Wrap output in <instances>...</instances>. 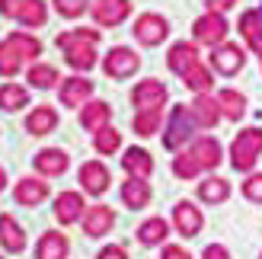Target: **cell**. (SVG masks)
<instances>
[{"mask_svg": "<svg viewBox=\"0 0 262 259\" xmlns=\"http://www.w3.org/2000/svg\"><path fill=\"white\" fill-rule=\"evenodd\" d=\"M221 157H224L221 144H217L211 135H202V138H195L186 150H179V154H176V160H173V173H176L179 179H195L199 173L214 170V166L221 163Z\"/></svg>", "mask_w": 262, "mask_h": 259, "instance_id": "1", "label": "cell"}, {"mask_svg": "<svg viewBox=\"0 0 262 259\" xmlns=\"http://www.w3.org/2000/svg\"><path fill=\"white\" fill-rule=\"evenodd\" d=\"M7 42L19 51V58H23V61H35L38 55H42V42H38L35 35H29V32H13Z\"/></svg>", "mask_w": 262, "mask_h": 259, "instance_id": "32", "label": "cell"}, {"mask_svg": "<svg viewBox=\"0 0 262 259\" xmlns=\"http://www.w3.org/2000/svg\"><path fill=\"white\" fill-rule=\"evenodd\" d=\"M131 102L141 109H160L166 102V87L160 80H141L135 90H131Z\"/></svg>", "mask_w": 262, "mask_h": 259, "instance_id": "11", "label": "cell"}, {"mask_svg": "<svg viewBox=\"0 0 262 259\" xmlns=\"http://www.w3.org/2000/svg\"><path fill=\"white\" fill-rule=\"evenodd\" d=\"M259 154H262V128H243V132L233 138V144H230L233 170L250 173L256 166V160H259Z\"/></svg>", "mask_w": 262, "mask_h": 259, "instance_id": "3", "label": "cell"}, {"mask_svg": "<svg viewBox=\"0 0 262 259\" xmlns=\"http://www.w3.org/2000/svg\"><path fill=\"white\" fill-rule=\"evenodd\" d=\"M19 68H23L19 51L13 48L10 42H0V77H16Z\"/></svg>", "mask_w": 262, "mask_h": 259, "instance_id": "34", "label": "cell"}, {"mask_svg": "<svg viewBox=\"0 0 262 259\" xmlns=\"http://www.w3.org/2000/svg\"><path fill=\"white\" fill-rule=\"evenodd\" d=\"M0 259H4V256H0Z\"/></svg>", "mask_w": 262, "mask_h": 259, "instance_id": "46", "label": "cell"}, {"mask_svg": "<svg viewBox=\"0 0 262 259\" xmlns=\"http://www.w3.org/2000/svg\"><path fill=\"white\" fill-rule=\"evenodd\" d=\"M90 93H93V80H83V77L61 80V106H86Z\"/></svg>", "mask_w": 262, "mask_h": 259, "instance_id": "20", "label": "cell"}, {"mask_svg": "<svg viewBox=\"0 0 262 259\" xmlns=\"http://www.w3.org/2000/svg\"><path fill=\"white\" fill-rule=\"evenodd\" d=\"M182 83L202 96V93H208V90L214 87V77H211V71H208L205 64H195V68H189L186 74H182Z\"/></svg>", "mask_w": 262, "mask_h": 259, "instance_id": "31", "label": "cell"}, {"mask_svg": "<svg viewBox=\"0 0 262 259\" xmlns=\"http://www.w3.org/2000/svg\"><path fill=\"white\" fill-rule=\"evenodd\" d=\"M189 115H192V122L199 125V128H214L224 115H221V106H217V96H195V102L189 106Z\"/></svg>", "mask_w": 262, "mask_h": 259, "instance_id": "12", "label": "cell"}, {"mask_svg": "<svg viewBox=\"0 0 262 259\" xmlns=\"http://www.w3.org/2000/svg\"><path fill=\"white\" fill-rule=\"evenodd\" d=\"M83 214H86V205H83L80 192H61V196L55 199V218L61 224L83 221Z\"/></svg>", "mask_w": 262, "mask_h": 259, "instance_id": "13", "label": "cell"}, {"mask_svg": "<svg viewBox=\"0 0 262 259\" xmlns=\"http://www.w3.org/2000/svg\"><path fill=\"white\" fill-rule=\"evenodd\" d=\"M109 119H112V109H109V102H102V99H93L80 109V125L93 135H99L102 128H109Z\"/></svg>", "mask_w": 262, "mask_h": 259, "instance_id": "17", "label": "cell"}, {"mask_svg": "<svg viewBox=\"0 0 262 259\" xmlns=\"http://www.w3.org/2000/svg\"><path fill=\"white\" fill-rule=\"evenodd\" d=\"M68 166H71V157L61 147H45L35 154V170L42 176H61Z\"/></svg>", "mask_w": 262, "mask_h": 259, "instance_id": "18", "label": "cell"}, {"mask_svg": "<svg viewBox=\"0 0 262 259\" xmlns=\"http://www.w3.org/2000/svg\"><path fill=\"white\" fill-rule=\"evenodd\" d=\"M45 4L42 0H29V4L23 7V13H19V23L23 26H29V29H35V26H45Z\"/></svg>", "mask_w": 262, "mask_h": 259, "instance_id": "36", "label": "cell"}, {"mask_svg": "<svg viewBox=\"0 0 262 259\" xmlns=\"http://www.w3.org/2000/svg\"><path fill=\"white\" fill-rule=\"evenodd\" d=\"M259 259H262V256H259Z\"/></svg>", "mask_w": 262, "mask_h": 259, "instance_id": "47", "label": "cell"}, {"mask_svg": "<svg viewBox=\"0 0 262 259\" xmlns=\"http://www.w3.org/2000/svg\"><path fill=\"white\" fill-rule=\"evenodd\" d=\"M80 186L90 192V196H102L109 189V170L99 160H86L80 166Z\"/></svg>", "mask_w": 262, "mask_h": 259, "instance_id": "16", "label": "cell"}, {"mask_svg": "<svg viewBox=\"0 0 262 259\" xmlns=\"http://www.w3.org/2000/svg\"><path fill=\"white\" fill-rule=\"evenodd\" d=\"M202 259H230V253H227V247H221V243H211V247H205Z\"/></svg>", "mask_w": 262, "mask_h": 259, "instance_id": "42", "label": "cell"}, {"mask_svg": "<svg viewBox=\"0 0 262 259\" xmlns=\"http://www.w3.org/2000/svg\"><path fill=\"white\" fill-rule=\"evenodd\" d=\"M217 106H221V115H224V119L240 122L243 112H246V99H243V93H237V90H221Z\"/></svg>", "mask_w": 262, "mask_h": 259, "instance_id": "29", "label": "cell"}, {"mask_svg": "<svg viewBox=\"0 0 262 259\" xmlns=\"http://www.w3.org/2000/svg\"><path fill=\"white\" fill-rule=\"evenodd\" d=\"M205 4H208V10H211V13H224L230 7H237V0H205Z\"/></svg>", "mask_w": 262, "mask_h": 259, "instance_id": "44", "label": "cell"}, {"mask_svg": "<svg viewBox=\"0 0 262 259\" xmlns=\"http://www.w3.org/2000/svg\"><path fill=\"white\" fill-rule=\"evenodd\" d=\"M96 259H128V253H125V247H102Z\"/></svg>", "mask_w": 262, "mask_h": 259, "instance_id": "43", "label": "cell"}, {"mask_svg": "<svg viewBox=\"0 0 262 259\" xmlns=\"http://www.w3.org/2000/svg\"><path fill=\"white\" fill-rule=\"evenodd\" d=\"M115 224V214L109 205H93V208H86L83 214V234L86 237H102V234H109Z\"/></svg>", "mask_w": 262, "mask_h": 259, "instance_id": "14", "label": "cell"}, {"mask_svg": "<svg viewBox=\"0 0 262 259\" xmlns=\"http://www.w3.org/2000/svg\"><path fill=\"white\" fill-rule=\"evenodd\" d=\"M122 166L128 176H138V179H147L154 173V157L144 147H128L125 157H122Z\"/></svg>", "mask_w": 262, "mask_h": 259, "instance_id": "23", "label": "cell"}, {"mask_svg": "<svg viewBox=\"0 0 262 259\" xmlns=\"http://www.w3.org/2000/svg\"><path fill=\"white\" fill-rule=\"evenodd\" d=\"M192 128H195V122L189 115V106H173L169 122H166V132H163V147L166 150H179L182 144H189Z\"/></svg>", "mask_w": 262, "mask_h": 259, "instance_id": "4", "label": "cell"}, {"mask_svg": "<svg viewBox=\"0 0 262 259\" xmlns=\"http://www.w3.org/2000/svg\"><path fill=\"white\" fill-rule=\"evenodd\" d=\"M13 196H16L19 205L35 208V205H42L48 199V183H45V179H35V176H23L16 183V189H13Z\"/></svg>", "mask_w": 262, "mask_h": 259, "instance_id": "15", "label": "cell"}, {"mask_svg": "<svg viewBox=\"0 0 262 259\" xmlns=\"http://www.w3.org/2000/svg\"><path fill=\"white\" fill-rule=\"evenodd\" d=\"M135 38L141 45H160L163 38L169 35V23L163 16H157V13H144V16L135 19Z\"/></svg>", "mask_w": 262, "mask_h": 259, "instance_id": "8", "label": "cell"}, {"mask_svg": "<svg viewBox=\"0 0 262 259\" xmlns=\"http://www.w3.org/2000/svg\"><path fill=\"white\" fill-rule=\"evenodd\" d=\"M192 32H195V42H199V45H211V48H217V45L227 38L230 26H227V19H224V13H211V10H208L205 16L195 19Z\"/></svg>", "mask_w": 262, "mask_h": 259, "instance_id": "5", "label": "cell"}, {"mask_svg": "<svg viewBox=\"0 0 262 259\" xmlns=\"http://www.w3.org/2000/svg\"><path fill=\"white\" fill-rule=\"evenodd\" d=\"M243 196L256 205H262V173H250V179L243 183Z\"/></svg>", "mask_w": 262, "mask_h": 259, "instance_id": "39", "label": "cell"}, {"mask_svg": "<svg viewBox=\"0 0 262 259\" xmlns=\"http://www.w3.org/2000/svg\"><path fill=\"white\" fill-rule=\"evenodd\" d=\"M23 106H29V93L19 83H4L0 87V109L4 112H16Z\"/></svg>", "mask_w": 262, "mask_h": 259, "instance_id": "30", "label": "cell"}, {"mask_svg": "<svg viewBox=\"0 0 262 259\" xmlns=\"http://www.w3.org/2000/svg\"><path fill=\"white\" fill-rule=\"evenodd\" d=\"M96 42H99V29H71L58 35V48H64V61L74 71H90L96 64Z\"/></svg>", "mask_w": 262, "mask_h": 259, "instance_id": "2", "label": "cell"}, {"mask_svg": "<svg viewBox=\"0 0 262 259\" xmlns=\"http://www.w3.org/2000/svg\"><path fill=\"white\" fill-rule=\"evenodd\" d=\"M55 125H58V112L51 106H35L26 115V132L29 135H48V132H55Z\"/></svg>", "mask_w": 262, "mask_h": 259, "instance_id": "26", "label": "cell"}, {"mask_svg": "<svg viewBox=\"0 0 262 259\" xmlns=\"http://www.w3.org/2000/svg\"><path fill=\"white\" fill-rule=\"evenodd\" d=\"M243 64H246V51L237 42H221L211 51V68L224 77H233L237 71H243Z\"/></svg>", "mask_w": 262, "mask_h": 259, "instance_id": "7", "label": "cell"}, {"mask_svg": "<svg viewBox=\"0 0 262 259\" xmlns=\"http://www.w3.org/2000/svg\"><path fill=\"white\" fill-rule=\"evenodd\" d=\"M166 237H169V221H163V218H147L138 227V240L144 247H160Z\"/></svg>", "mask_w": 262, "mask_h": 259, "instance_id": "28", "label": "cell"}, {"mask_svg": "<svg viewBox=\"0 0 262 259\" xmlns=\"http://www.w3.org/2000/svg\"><path fill=\"white\" fill-rule=\"evenodd\" d=\"M150 183L147 179H138V176H128L122 183V202L128 205V208H147L150 205Z\"/></svg>", "mask_w": 262, "mask_h": 259, "instance_id": "19", "label": "cell"}, {"mask_svg": "<svg viewBox=\"0 0 262 259\" xmlns=\"http://www.w3.org/2000/svg\"><path fill=\"white\" fill-rule=\"evenodd\" d=\"M26 77H29V83H32V87H38V90H51V87L61 80L58 71L51 68V64H32Z\"/></svg>", "mask_w": 262, "mask_h": 259, "instance_id": "33", "label": "cell"}, {"mask_svg": "<svg viewBox=\"0 0 262 259\" xmlns=\"http://www.w3.org/2000/svg\"><path fill=\"white\" fill-rule=\"evenodd\" d=\"M240 35L246 38V45H250L256 55L262 58V10H243V16H240Z\"/></svg>", "mask_w": 262, "mask_h": 259, "instance_id": "21", "label": "cell"}, {"mask_svg": "<svg viewBox=\"0 0 262 259\" xmlns=\"http://www.w3.org/2000/svg\"><path fill=\"white\" fill-rule=\"evenodd\" d=\"M199 199L208 202V205L227 202L230 199V183H227V179H221V176H205L202 183H199Z\"/></svg>", "mask_w": 262, "mask_h": 259, "instance_id": "27", "label": "cell"}, {"mask_svg": "<svg viewBox=\"0 0 262 259\" xmlns=\"http://www.w3.org/2000/svg\"><path fill=\"white\" fill-rule=\"evenodd\" d=\"M26 4H29V0H0V13L10 16V19H19V13H23Z\"/></svg>", "mask_w": 262, "mask_h": 259, "instance_id": "40", "label": "cell"}, {"mask_svg": "<svg viewBox=\"0 0 262 259\" xmlns=\"http://www.w3.org/2000/svg\"><path fill=\"white\" fill-rule=\"evenodd\" d=\"M35 259H68V237L58 234V230H45L42 240H38Z\"/></svg>", "mask_w": 262, "mask_h": 259, "instance_id": "25", "label": "cell"}, {"mask_svg": "<svg viewBox=\"0 0 262 259\" xmlns=\"http://www.w3.org/2000/svg\"><path fill=\"white\" fill-rule=\"evenodd\" d=\"M138 68H141L138 51H131L125 45H115L109 55H106V61H102V71H106L112 80H125V77L138 74Z\"/></svg>", "mask_w": 262, "mask_h": 259, "instance_id": "6", "label": "cell"}, {"mask_svg": "<svg viewBox=\"0 0 262 259\" xmlns=\"http://www.w3.org/2000/svg\"><path fill=\"white\" fill-rule=\"evenodd\" d=\"M160 259H192V256H189V250L176 247V243H166V247H163V256H160Z\"/></svg>", "mask_w": 262, "mask_h": 259, "instance_id": "41", "label": "cell"}, {"mask_svg": "<svg viewBox=\"0 0 262 259\" xmlns=\"http://www.w3.org/2000/svg\"><path fill=\"white\" fill-rule=\"evenodd\" d=\"M93 147L99 154H115V150L122 147V135L115 132V128H102V132L96 135V141H93Z\"/></svg>", "mask_w": 262, "mask_h": 259, "instance_id": "37", "label": "cell"}, {"mask_svg": "<svg viewBox=\"0 0 262 259\" xmlns=\"http://www.w3.org/2000/svg\"><path fill=\"white\" fill-rule=\"evenodd\" d=\"M166 64H169V71H176L182 77L189 68L199 64V48H195L192 42H176L173 48H169V55H166Z\"/></svg>", "mask_w": 262, "mask_h": 259, "instance_id": "22", "label": "cell"}, {"mask_svg": "<svg viewBox=\"0 0 262 259\" xmlns=\"http://www.w3.org/2000/svg\"><path fill=\"white\" fill-rule=\"evenodd\" d=\"M131 125H135V132L141 138H150L157 128H160V109H141L135 119H131Z\"/></svg>", "mask_w": 262, "mask_h": 259, "instance_id": "35", "label": "cell"}, {"mask_svg": "<svg viewBox=\"0 0 262 259\" xmlns=\"http://www.w3.org/2000/svg\"><path fill=\"white\" fill-rule=\"evenodd\" d=\"M4 186H7V173L0 170V192H4Z\"/></svg>", "mask_w": 262, "mask_h": 259, "instance_id": "45", "label": "cell"}, {"mask_svg": "<svg viewBox=\"0 0 262 259\" xmlns=\"http://www.w3.org/2000/svg\"><path fill=\"white\" fill-rule=\"evenodd\" d=\"M0 243H4V250H10V253H23L26 250V234H23L16 218L0 214Z\"/></svg>", "mask_w": 262, "mask_h": 259, "instance_id": "24", "label": "cell"}, {"mask_svg": "<svg viewBox=\"0 0 262 259\" xmlns=\"http://www.w3.org/2000/svg\"><path fill=\"white\" fill-rule=\"evenodd\" d=\"M173 227L179 230L182 237H195V234H199V230L205 227L202 208H195V205H192L189 199L176 202V208H173Z\"/></svg>", "mask_w": 262, "mask_h": 259, "instance_id": "10", "label": "cell"}, {"mask_svg": "<svg viewBox=\"0 0 262 259\" xmlns=\"http://www.w3.org/2000/svg\"><path fill=\"white\" fill-rule=\"evenodd\" d=\"M90 13L99 26H119L128 19L131 0H90Z\"/></svg>", "mask_w": 262, "mask_h": 259, "instance_id": "9", "label": "cell"}, {"mask_svg": "<svg viewBox=\"0 0 262 259\" xmlns=\"http://www.w3.org/2000/svg\"><path fill=\"white\" fill-rule=\"evenodd\" d=\"M55 10L61 16H68V19H77L86 10V0H55Z\"/></svg>", "mask_w": 262, "mask_h": 259, "instance_id": "38", "label": "cell"}]
</instances>
